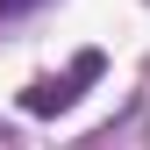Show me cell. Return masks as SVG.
Listing matches in <instances>:
<instances>
[{
	"instance_id": "obj_1",
	"label": "cell",
	"mask_w": 150,
	"mask_h": 150,
	"mask_svg": "<svg viewBox=\"0 0 150 150\" xmlns=\"http://www.w3.org/2000/svg\"><path fill=\"white\" fill-rule=\"evenodd\" d=\"M86 79H100V57H93V50L64 71V79H36V86L22 93V107H29V115H64V107L79 100V86H86Z\"/></svg>"
},
{
	"instance_id": "obj_2",
	"label": "cell",
	"mask_w": 150,
	"mask_h": 150,
	"mask_svg": "<svg viewBox=\"0 0 150 150\" xmlns=\"http://www.w3.org/2000/svg\"><path fill=\"white\" fill-rule=\"evenodd\" d=\"M36 7V0H0V14H29Z\"/></svg>"
}]
</instances>
